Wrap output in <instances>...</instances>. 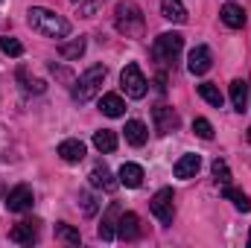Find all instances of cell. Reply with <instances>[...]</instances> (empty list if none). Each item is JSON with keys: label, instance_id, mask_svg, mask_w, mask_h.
<instances>
[{"label": "cell", "instance_id": "cell-29", "mask_svg": "<svg viewBox=\"0 0 251 248\" xmlns=\"http://www.w3.org/2000/svg\"><path fill=\"white\" fill-rule=\"evenodd\" d=\"M193 131H196L201 140H210V137H213V125H210V120H204V117H196V120H193Z\"/></svg>", "mask_w": 251, "mask_h": 248}, {"label": "cell", "instance_id": "cell-2", "mask_svg": "<svg viewBox=\"0 0 251 248\" xmlns=\"http://www.w3.org/2000/svg\"><path fill=\"white\" fill-rule=\"evenodd\" d=\"M102 82H105V67H102V64L88 67V70L79 76V82L73 85V99H76V102H91V99L100 94Z\"/></svg>", "mask_w": 251, "mask_h": 248}, {"label": "cell", "instance_id": "cell-20", "mask_svg": "<svg viewBox=\"0 0 251 248\" xmlns=\"http://www.w3.org/2000/svg\"><path fill=\"white\" fill-rule=\"evenodd\" d=\"M123 131H126V140L131 146H143L149 140V128H146V123H140V120H128Z\"/></svg>", "mask_w": 251, "mask_h": 248}, {"label": "cell", "instance_id": "cell-22", "mask_svg": "<svg viewBox=\"0 0 251 248\" xmlns=\"http://www.w3.org/2000/svg\"><path fill=\"white\" fill-rule=\"evenodd\" d=\"M222 196H225L228 201H234V207H237L240 213H249V210H251V198L243 193V190H237V187L225 184V187H222Z\"/></svg>", "mask_w": 251, "mask_h": 248}, {"label": "cell", "instance_id": "cell-32", "mask_svg": "<svg viewBox=\"0 0 251 248\" xmlns=\"http://www.w3.org/2000/svg\"><path fill=\"white\" fill-rule=\"evenodd\" d=\"M246 137H249V143H251V125H249V134H246Z\"/></svg>", "mask_w": 251, "mask_h": 248}, {"label": "cell", "instance_id": "cell-14", "mask_svg": "<svg viewBox=\"0 0 251 248\" xmlns=\"http://www.w3.org/2000/svg\"><path fill=\"white\" fill-rule=\"evenodd\" d=\"M219 18H222V24L231 26V29L246 26V12H243V6H237V3H225L222 12H219Z\"/></svg>", "mask_w": 251, "mask_h": 248}, {"label": "cell", "instance_id": "cell-4", "mask_svg": "<svg viewBox=\"0 0 251 248\" xmlns=\"http://www.w3.org/2000/svg\"><path fill=\"white\" fill-rule=\"evenodd\" d=\"M181 47H184V38L178 32H161L152 44V59L158 64H173L178 59Z\"/></svg>", "mask_w": 251, "mask_h": 248}, {"label": "cell", "instance_id": "cell-27", "mask_svg": "<svg viewBox=\"0 0 251 248\" xmlns=\"http://www.w3.org/2000/svg\"><path fill=\"white\" fill-rule=\"evenodd\" d=\"M56 237L62 240V243H67V246H79V231L76 228H70V225H56Z\"/></svg>", "mask_w": 251, "mask_h": 248}, {"label": "cell", "instance_id": "cell-33", "mask_svg": "<svg viewBox=\"0 0 251 248\" xmlns=\"http://www.w3.org/2000/svg\"><path fill=\"white\" fill-rule=\"evenodd\" d=\"M249 248H251V234H249Z\"/></svg>", "mask_w": 251, "mask_h": 248}, {"label": "cell", "instance_id": "cell-1", "mask_svg": "<svg viewBox=\"0 0 251 248\" xmlns=\"http://www.w3.org/2000/svg\"><path fill=\"white\" fill-rule=\"evenodd\" d=\"M26 21H29V26L35 32H41L47 38H64L70 32V21H64L62 15H56V12H50L44 6H32L26 12Z\"/></svg>", "mask_w": 251, "mask_h": 248}, {"label": "cell", "instance_id": "cell-7", "mask_svg": "<svg viewBox=\"0 0 251 248\" xmlns=\"http://www.w3.org/2000/svg\"><path fill=\"white\" fill-rule=\"evenodd\" d=\"M210 64H213V56H210V50L204 47V44H199V47H193L187 56V70L193 76H204L207 70H210Z\"/></svg>", "mask_w": 251, "mask_h": 248}, {"label": "cell", "instance_id": "cell-16", "mask_svg": "<svg viewBox=\"0 0 251 248\" xmlns=\"http://www.w3.org/2000/svg\"><path fill=\"white\" fill-rule=\"evenodd\" d=\"M117 231H120V237H123L126 243H131V240H137V237H140V219H137L134 213H120V222H117Z\"/></svg>", "mask_w": 251, "mask_h": 248}, {"label": "cell", "instance_id": "cell-6", "mask_svg": "<svg viewBox=\"0 0 251 248\" xmlns=\"http://www.w3.org/2000/svg\"><path fill=\"white\" fill-rule=\"evenodd\" d=\"M176 196H173V190L170 187H164V190H158L152 198H149V210H152V216L161 222V225H173V219H176Z\"/></svg>", "mask_w": 251, "mask_h": 248}, {"label": "cell", "instance_id": "cell-11", "mask_svg": "<svg viewBox=\"0 0 251 248\" xmlns=\"http://www.w3.org/2000/svg\"><path fill=\"white\" fill-rule=\"evenodd\" d=\"M38 222L35 219H24V222H18L15 228H12V243H18V246H32L35 243V237H38V228H35Z\"/></svg>", "mask_w": 251, "mask_h": 248}, {"label": "cell", "instance_id": "cell-5", "mask_svg": "<svg viewBox=\"0 0 251 248\" xmlns=\"http://www.w3.org/2000/svg\"><path fill=\"white\" fill-rule=\"evenodd\" d=\"M120 85H123V91L131 97V99H143L146 91H149V82H146L140 64H134V62L123 67V73H120Z\"/></svg>", "mask_w": 251, "mask_h": 248}, {"label": "cell", "instance_id": "cell-3", "mask_svg": "<svg viewBox=\"0 0 251 248\" xmlns=\"http://www.w3.org/2000/svg\"><path fill=\"white\" fill-rule=\"evenodd\" d=\"M114 24H117V32H123V35H140L143 32V12H140V6L131 3V0L117 3Z\"/></svg>", "mask_w": 251, "mask_h": 248}, {"label": "cell", "instance_id": "cell-13", "mask_svg": "<svg viewBox=\"0 0 251 248\" xmlns=\"http://www.w3.org/2000/svg\"><path fill=\"white\" fill-rule=\"evenodd\" d=\"M199 170H201V158H199V155H181V158L176 161V167H173L176 178H193Z\"/></svg>", "mask_w": 251, "mask_h": 248}, {"label": "cell", "instance_id": "cell-19", "mask_svg": "<svg viewBox=\"0 0 251 248\" xmlns=\"http://www.w3.org/2000/svg\"><path fill=\"white\" fill-rule=\"evenodd\" d=\"M161 15L173 24H184L187 21V9L181 0H161Z\"/></svg>", "mask_w": 251, "mask_h": 248}, {"label": "cell", "instance_id": "cell-9", "mask_svg": "<svg viewBox=\"0 0 251 248\" xmlns=\"http://www.w3.org/2000/svg\"><path fill=\"white\" fill-rule=\"evenodd\" d=\"M152 117H155V131H158V134H170V131L178 128V114H176L170 105H158V108L152 111Z\"/></svg>", "mask_w": 251, "mask_h": 248}, {"label": "cell", "instance_id": "cell-34", "mask_svg": "<svg viewBox=\"0 0 251 248\" xmlns=\"http://www.w3.org/2000/svg\"><path fill=\"white\" fill-rule=\"evenodd\" d=\"M70 3H79V0H70Z\"/></svg>", "mask_w": 251, "mask_h": 248}, {"label": "cell", "instance_id": "cell-12", "mask_svg": "<svg viewBox=\"0 0 251 248\" xmlns=\"http://www.w3.org/2000/svg\"><path fill=\"white\" fill-rule=\"evenodd\" d=\"M88 178H91V187H97V190H105V193H114V190H117V184H120V181L111 175V170H108L105 164L94 167Z\"/></svg>", "mask_w": 251, "mask_h": 248}, {"label": "cell", "instance_id": "cell-24", "mask_svg": "<svg viewBox=\"0 0 251 248\" xmlns=\"http://www.w3.org/2000/svg\"><path fill=\"white\" fill-rule=\"evenodd\" d=\"M199 97H201L207 105H213V108H222V99H225L222 91H219L216 85H210V82H201V85H199Z\"/></svg>", "mask_w": 251, "mask_h": 248}, {"label": "cell", "instance_id": "cell-17", "mask_svg": "<svg viewBox=\"0 0 251 248\" xmlns=\"http://www.w3.org/2000/svg\"><path fill=\"white\" fill-rule=\"evenodd\" d=\"M59 155H62V161H67V164H79L85 158V143L82 140H62L59 143Z\"/></svg>", "mask_w": 251, "mask_h": 248}, {"label": "cell", "instance_id": "cell-28", "mask_svg": "<svg viewBox=\"0 0 251 248\" xmlns=\"http://www.w3.org/2000/svg\"><path fill=\"white\" fill-rule=\"evenodd\" d=\"M213 175H216V181L225 187V184H231V170H228V164L222 161V158H216L213 161Z\"/></svg>", "mask_w": 251, "mask_h": 248}, {"label": "cell", "instance_id": "cell-10", "mask_svg": "<svg viewBox=\"0 0 251 248\" xmlns=\"http://www.w3.org/2000/svg\"><path fill=\"white\" fill-rule=\"evenodd\" d=\"M120 213H123V210H120V204H117V201H111V207L105 210L102 225H100V231H97V234H100V240H105V243H108V240H114V234H117V222H120Z\"/></svg>", "mask_w": 251, "mask_h": 248}, {"label": "cell", "instance_id": "cell-21", "mask_svg": "<svg viewBox=\"0 0 251 248\" xmlns=\"http://www.w3.org/2000/svg\"><path fill=\"white\" fill-rule=\"evenodd\" d=\"M117 178H120V184L131 187V190H137V187L143 184V167H137V164H123Z\"/></svg>", "mask_w": 251, "mask_h": 248}, {"label": "cell", "instance_id": "cell-30", "mask_svg": "<svg viewBox=\"0 0 251 248\" xmlns=\"http://www.w3.org/2000/svg\"><path fill=\"white\" fill-rule=\"evenodd\" d=\"M79 201H82V213H85V216H94V213H97V207H100V204H97V198H94L91 193H82V196H79Z\"/></svg>", "mask_w": 251, "mask_h": 248}, {"label": "cell", "instance_id": "cell-31", "mask_svg": "<svg viewBox=\"0 0 251 248\" xmlns=\"http://www.w3.org/2000/svg\"><path fill=\"white\" fill-rule=\"evenodd\" d=\"M18 79H21V82H24V88H26V91H29V94H41V91H44V82H41V79H32V82H29V79H26V73H24V70H21V73H18Z\"/></svg>", "mask_w": 251, "mask_h": 248}, {"label": "cell", "instance_id": "cell-25", "mask_svg": "<svg viewBox=\"0 0 251 248\" xmlns=\"http://www.w3.org/2000/svg\"><path fill=\"white\" fill-rule=\"evenodd\" d=\"M82 53H85V38H73V41H67V44L59 47V56L67 59V62H76Z\"/></svg>", "mask_w": 251, "mask_h": 248}, {"label": "cell", "instance_id": "cell-8", "mask_svg": "<svg viewBox=\"0 0 251 248\" xmlns=\"http://www.w3.org/2000/svg\"><path fill=\"white\" fill-rule=\"evenodd\" d=\"M6 207L12 210V213H24V210H29L32 207V190L26 184H18L9 196H6Z\"/></svg>", "mask_w": 251, "mask_h": 248}, {"label": "cell", "instance_id": "cell-26", "mask_svg": "<svg viewBox=\"0 0 251 248\" xmlns=\"http://www.w3.org/2000/svg\"><path fill=\"white\" fill-rule=\"evenodd\" d=\"M0 50H3L6 56H15V59L24 56V44H21L18 38H12V35H3V38H0Z\"/></svg>", "mask_w": 251, "mask_h": 248}, {"label": "cell", "instance_id": "cell-23", "mask_svg": "<svg viewBox=\"0 0 251 248\" xmlns=\"http://www.w3.org/2000/svg\"><path fill=\"white\" fill-rule=\"evenodd\" d=\"M94 146L100 152H114L117 149V134L111 128H100V131H94Z\"/></svg>", "mask_w": 251, "mask_h": 248}, {"label": "cell", "instance_id": "cell-15", "mask_svg": "<svg viewBox=\"0 0 251 248\" xmlns=\"http://www.w3.org/2000/svg\"><path fill=\"white\" fill-rule=\"evenodd\" d=\"M249 82H243V79H234L231 82V105H234V111H246L249 108Z\"/></svg>", "mask_w": 251, "mask_h": 248}, {"label": "cell", "instance_id": "cell-18", "mask_svg": "<svg viewBox=\"0 0 251 248\" xmlns=\"http://www.w3.org/2000/svg\"><path fill=\"white\" fill-rule=\"evenodd\" d=\"M100 111L105 114V117H123L126 114V102L120 94H105L102 99H100Z\"/></svg>", "mask_w": 251, "mask_h": 248}]
</instances>
